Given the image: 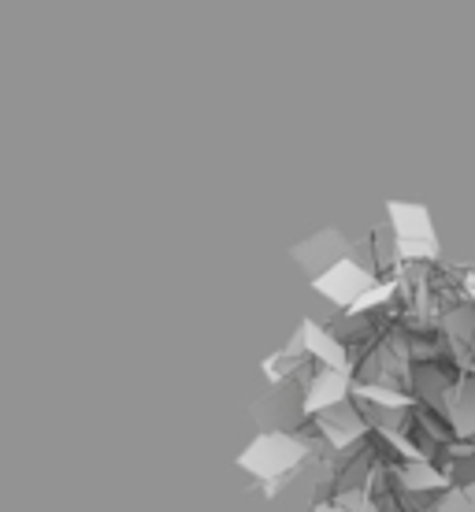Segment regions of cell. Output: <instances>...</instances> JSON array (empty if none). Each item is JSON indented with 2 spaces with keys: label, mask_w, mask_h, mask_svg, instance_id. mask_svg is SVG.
Here are the masks:
<instances>
[{
  "label": "cell",
  "mask_w": 475,
  "mask_h": 512,
  "mask_svg": "<svg viewBox=\"0 0 475 512\" xmlns=\"http://www.w3.org/2000/svg\"><path fill=\"white\" fill-rule=\"evenodd\" d=\"M453 423H457V431H464V435H475V379H468V383L453 386Z\"/></svg>",
  "instance_id": "6da1fadb"
}]
</instances>
